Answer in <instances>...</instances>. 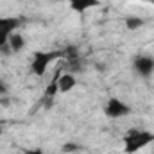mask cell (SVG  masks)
Masks as SVG:
<instances>
[{"instance_id":"cell-1","label":"cell","mask_w":154,"mask_h":154,"mask_svg":"<svg viewBox=\"0 0 154 154\" xmlns=\"http://www.w3.org/2000/svg\"><path fill=\"white\" fill-rule=\"evenodd\" d=\"M154 143V133L142 129V127H131L124 133L122 136V147L125 154H136L149 145Z\"/></svg>"},{"instance_id":"cell-2","label":"cell","mask_w":154,"mask_h":154,"mask_svg":"<svg viewBox=\"0 0 154 154\" xmlns=\"http://www.w3.org/2000/svg\"><path fill=\"white\" fill-rule=\"evenodd\" d=\"M59 57H65V50H34L31 59V74L36 77H43L48 66Z\"/></svg>"},{"instance_id":"cell-3","label":"cell","mask_w":154,"mask_h":154,"mask_svg":"<svg viewBox=\"0 0 154 154\" xmlns=\"http://www.w3.org/2000/svg\"><path fill=\"white\" fill-rule=\"evenodd\" d=\"M22 25L20 18L14 16H0V52L11 54L7 48V41L11 38V34H14L18 31V27Z\"/></svg>"},{"instance_id":"cell-4","label":"cell","mask_w":154,"mask_h":154,"mask_svg":"<svg viewBox=\"0 0 154 154\" xmlns=\"http://www.w3.org/2000/svg\"><path fill=\"white\" fill-rule=\"evenodd\" d=\"M104 115L108 116V118H111V120H118V118H125V116L131 115V106L125 102V100H122V99H118V97H109L106 102H104Z\"/></svg>"},{"instance_id":"cell-5","label":"cell","mask_w":154,"mask_h":154,"mask_svg":"<svg viewBox=\"0 0 154 154\" xmlns=\"http://www.w3.org/2000/svg\"><path fill=\"white\" fill-rule=\"evenodd\" d=\"M133 70L134 74L143 79L151 77L154 74V57L149 54H140L133 59Z\"/></svg>"},{"instance_id":"cell-6","label":"cell","mask_w":154,"mask_h":154,"mask_svg":"<svg viewBox=\"0 0 154 154\" xmlns=\"http://www.w3.org/2000/svg\"><path fill=\"white\" fill-rule=\"evenodd\" d=\"M56 82H57V90L59 93H70L77 86V77L70 72H63L56 75Z\"/></svg>"},{"instance_id":"cell-7","label":"cell","mask_w":154,"mask_h":154,"mask_svg":"<svg viewBox=\"0 0 154 154\" xmlns=\"http://www.w3.org/2000/svg\"><path fill=\"white\" fill-rule=\"evenodd\" d=\"M100 5V0H68V7L70 11H74L77 14H84L90 9H95Z\"/></svg>"},{"instance_id":"cell-8","label":"cell","mask_w":154,"mask_h":154,"mask_svg":"<svg viewBox=\"0 0 154 154\" xmlns=\"http://www.w3.org/2000/svg\"><path fill=\"white\" fill-rule=\"evenodd\" d=\"M25 45H27V39H25V36H23L22 32H14V34H11V38H9V41H7V48H9L11 54H18V52H22V50L25 48Z\"/></svg>"},{"instance_id":"cell-9","label":"cell","mask_w":154,"mask_h":154,"mask_svg":"<svg viewBox=\"0 0 154 154\" xmlns=\"http://www.w3.org/2000/svg\"><path fill=\"white\" fill-rule=\"evenodd\" d=\"M124 25H125V29H127V31L134 32V31H140V29L145 25V20H143L142 16L129 14V16H125V18H124Z\"/></svg>"},{"instance_id":"cell-10","label":"cell","mask_w":154,"mask_h":154,"mask_svg":"<svg viewBox=\"0 0 154 154\" xmlns=\"http://www.w3.org/2000/svg\"><path fill=\"white\" fill-rule=\"evenodd\" d=\"M56 93H59V90H57V82H56V77H54V79L50 81V84L45 88V97H50V99H52Z\"/></svg>"},{"instance_id":"cell-11","label":"cell","mask_w":154,"mask_h":154,"mask_svg":"<svg viewBox=\"0 0 154 154\" xmlns=\"http://www.w3.org/2000/svg\"><path fill=\"white\" fill-rule=\"evenodd\" d=\"M7 93H9V84L0 79V97H4V95H7Z\"/></svg>"},{"instance_id":"cell-12","label":"cell","mask_w":154,"mask_h":154,"mask_svg":"<svg viewBox=\"0 0 154 154\" xmlns=\"http://www.w3.org/2000/svg\"><path fill=\"white\" fill-rule=\"evenodd\" d=\"M77 149H79L77 143H65V145H63V152H74Z\"/></svg>"},{"instance_id":"cell-13","label":"cell","mask_w":154,"mask_h":154,"mask_svg":"<svg viewBox=\"0 0 154 154\" xmlns=\"http://www.w3.org/2000/svg\"><path fill=\"white\" fill-rule=\"evenodd\" d=\"M23 154H47L41 147H31V149H25Z\"/></svg>"}]
</instances>
